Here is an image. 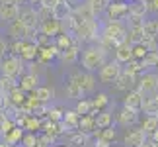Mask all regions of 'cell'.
<instances>
[{
    "mask_svg": "<svg viewBox=\"0 0 158 147\" xmlns=\"http://www.w3.org/2000/svg\"><path fill=\"white\" fill-rule=\"evenodd\" d=\"M100 65H102V49L96 47V45H88L82 51V67L92 73V71L98 69Z\"/></svg>",
    "mask_w": 158,
    "mask_h": 147,
    "instance_id": "6da1fadb",
    "label": "cell"
},
{
    "mask_svg": "<svg viewBox=\"0 0 158 147\" xmlns=\"http://www.w3.org/2000/svg\"><path fill=\"white\" fill-rule=\"evenodd\" d=\"M121 75V71H119V61H115V63H106L104 67L100 69V81L104 82V84H111L117 81V77Z\"/></svg>",
    "mask_w": 158,
    "mask_h": 147,
    "instance_id": "7a4b0ae2",
    "label": "cell"
},
{
    "mask_svg": "<svg viewBox=\"0 0 158 147\" xmlns=\"http://www.w3.org/2000/svg\"><path fill=\"white\" fill-rule=\"evenodd\" d=\"M106 38L109 39V41H113V43H121L125 38H127V32L123 29V26L121 24H117V22H113V24H109L107 26V29H106Z\"/></svg>",
    "mask_w": 158,
    "mask_h": 147,
    "instance_id": "3957f363",
    "label": "cell"
},
{
    "mask_svg": "<svg viewBox=\"0 0 158 147\" xmlns=\"http://www.w3.org/2000/svg\"><path fill=\"white\" fill-rule=\"evenodd\" d=\"M20 69H22V67H20V61L14 59V57H6V59L0 61V71H2V75L8 77V78L14 77Z\"/></svg>",
    "mask_w": 158,
    "mask_h": 147,
    "instance_id": "277c9868",
    "label": "cell"
},
{
    "mask_svg": "<svg viewBox=\"0 0 158 147\" xmlns=\"http://www.w3.org/2000/svg\"><path fill=\"white\" fill-rule=\"evenodd\" d=\"M18 14H20V10L16 8L14 2H4L0 6V20H4V22H12Z\"/></svg>",
    "mask_w": 158,
    "mask_h": 147,
    "instance_id": "5b68a950",
    "label": "cell"
},
{
    "mask_svg": "<svg viewBox=\"0 0 158 147\" xmlns=\"http://www.w3.org/2000/svg\"><path fill=\"white\" fill-rule=\"evenodd\" d=\"M8 32L12 38H23V35L27 33V26L23 24L20 18H14V20L10 22V28H8Z\"/></svg>",
    "mask_w": 158,
    "mask_h": 147,
    "instance_id": "8992f818",
    "label": "cell"
},
{
    "mask_svg": "<svg viewBox=\"0 0 158 147\" xmlns=\"http://www.w3.org/2000/svg\"><path fill=\"white\" fill-rule=\"evenodd\" d=\"M115 55H117V61H119V63H129V61L135 57V53H133V47H131L129 43H119Z\"/></svg>",
    "mask_w": 158,
    "mask_h": 147,
    "instance_id": "52a82bcc",
    "label": "cell"
},
{
    "mask_svg": "<svg viewBox=\"0 0 158 147\" xmlns=\"http://www.w3.org/2000/svg\"><path fill=\"white\" fill-rule=\"evenodd\" d=\"M141 87H143L144 92H152V90H156L158 88V75L156 73H147V75H143Z\"/></svg>",
    "mask_w": 158,
    "mask_h": 147,
    "instance_id": "ba28073f",
    "label": "cell"
},
{
    "mask_svg": "<svg viewBox=\"0 0 158 147\" xmlns=\"http://www.w3.org/2000/svg\"><path fill=\"white\" fill-rule=\"evenodd\" d=\"M127 39L131 43H141V41H144V26H141V24L131 26L129 32H127Z\"/></svg>",
    "mask_w": 158,
    "mask_h": 147,
    "instance_id": "9c48e42d",
    "label": "cell"
},
{
    "mask_svg": "<svg viewBox=\"0 0 158 147\" xmlns=\"http://www.w3.org/2000/svg\"><path fill=\"white\" fill-rule=\"evenodd\" d=\"M125 143L129 145V147H143V145H144V131H143V130L131 131L129 136H127Z\"/></svg>",
    "mask_w": 158,
    "mask_h": 147,
    "instance_id": "30bf717a",
    "label": "cell"
},
{
    "mask_svg": "<svg viewBox=\"0 0 158 147\" xmlns=\"http://www.w3.org/2000/svg\"><path fill=\"white\" fill-rule=\"evenodd\" d=\"M127 12H129V6H127L125 2H115L109 6V16L113 18V20H119L121 16H125Z\"/></svg>",
    "mask_w": 158,
    "mask_h": 147,
    "instance_id": "8fae6325",
    "label": "cell"
},
{
    "mask_svg": "<svg viewBox=\"0 0 158 147\" xmlns=\"http://www.w3.org/2000/svg\"><path fill=\"white\" fill-rule=\"evenodd\" d=\"M18 18H20V20L29 28V26H33V24H35V20H37V14H35V10H31V8H22L20 14H18Z\"/></svg>",
    "mask_w": 158,
    "mask_h": 147,
    "instance_id": "7c38bea8",
    "label": "cell"
},
{
    "mask_svg": "<svg viewBox=\"0 0 158 147\" xmlns=\"http://www.w3.org/2000/svg\"><path fill=\"white\" fill-rule=\"evenodd\" d=\"M135 120H137V112H135V108H131V106H127L123 112H121V116H119L121 126H129V124H133Z\"/></svg>",
    "mask_w": 158,
    "mask_h": 147,
    "instance_id": "4fadbf2b",
    "label": "cell"
},
{
    "mask_svg": "<svg viewBox=\"0 0 158 147\" xmlns=\"http://www.w3.org/2000/svg\"><path fill=\"white\" fill-rule=\"evenodd\" d=\"M59 28H60V24H59V18H49V20H45L43 22V32L45 35H55V33H59Z\"/></svg>",
    "mask_w": 158,
    "mask_h": 147,
    "instance_id": "5bb4252c",
    "label": "cell"
},
{
    "mask_svg": "<svg viewBox=\"0 0 158 147\" xmlns=\"http://www.w3.org/2000/svg\"><path fill=\"white\" fill-rule=\"evenodd\" d=\"M125 106H131V108H141L143 106V96L139 94V92H129L125 98Z\"/></svg>",
    "mask_w": 158,
    "mask_h": 147,
    "instance_id": "9a60e30c",
    "label": "cell"
},
{
    "mask_svg": "<svg viewBox=\"0 0 158 147\" xmlns=\"http://www.w3.org/2000/svg\"><path fill=\"white\" fill-rule=\"evenodd\" d=\"M143 108H144V112H148V114H156L158 112V98L156 96L143 98Z\"/></svg>",
    "mask_w": 158,
    "mask_h": 147,
    "instance_id": "2e32d148",
    "label": "cell"
},
{
    "mask_svg": "<svg viewBox=\"0 0 158 147\" xmlns=\"http://www.w3.org/2000/svg\"><path fill=\"white\" fill-rule=\"evenodd\" d=\"M156 130H158V116L152 114V116H148V118L143 122V131L144 133H147V131H152L154 133Z\"/></svg>",
    "mask_w": 158,
    "mask_h": 147,
    "instance_id": "e0dca14e",
    "label": "cell"
},
{
    "mask_svg": "<svg viewBox=\"0 0 158 147\" xmlns=\"http://www.w3.org/2000/svg\"><path fill=\"white\" fill-rule=\"evenodd\" d=\"M115 82H117L119 88H131V87H133V75L127 71V73H123V75H119Z\"/></svg>",
    "mask_w": 158,
    "mask_h": 147,
    "instance_id": "ac0fdd59",
    "label": "cell"
},
{
    "mask_svg": "<svg viewBox=\"0 0 158 147\" xmlns=\"http://www.w3.org/2000/svg\"><path fill=\"white\" fill-rule=\"evenodd\" d=\"M35 96H37L39 102H49L53 98V90L47 87H39V88H35Z\"/></svg>",
    "mask_w": 158,
    "mask_h": 147,
    "instance_id": "d6986e66",
    "label": "cell"
},
{
    "mask_svg": "<svg viewBox=\"0 0 158 147\" xmlns=\"http://www.w3.org/2000/svg\"><path fill=\"white\" fill-rule=\"evenodd\" d=\"M144 35H147V39H152L158 35V22L156 20H150L144 24Z\"/></svg>",
    "mask_w": 158,
    "mask_h": 147,
    "instance_id": "ffe728a7",
    "label": "cell"
},
{
    "mask_svg": "<svg viewBox=\"0 0 158 147\" xmlns=\"http://www.w3.org/2000/svg\"><path fill=\"white\" fill-rule=\"evenodd\" d=\"M109 124H111V114H107V112L98 114V118H96V126L102 127V130H106V127H109Z\"/></svg>",
    "mask_w": 158,
    "mask_h": 147,
    "instance_id": "44dd1931",
    "label": "cell"
},
{
    "mask_svg": "<svg viewBox=\"0 0 158 147\" xmlns=\"http://www.w3.org/2000/svg\"><path fill=\"white\" fill-rule=\"evenodd\" d=\"M133 53H135L137 59H144V57H147V53H148V45L144 43V41L135 43V45H133Z\"/></svg>",
    "mask_w": 158,
    "mask_h": 147,
    "instance_id": "7402d4cb",
    "label": "cell"
},
{
    "mask_svg": "<svg viewBox=\"0 0 158 147\" xmlns=\"http://www.w3.org/2000/svg\"><path fill=\"white\" fill-rule=\"evenodd\" d=\"M35 84H37V78H35L33 75H27L22 78V90H35Z\"/></svg>",
    "mask_w": 158,
    "mask_h": 147,
    "instance_id": "603a6c76",
    "label": "cell"
},
{
    "mask_svg": "<svg viewBox=\"0 0 158 147\" xmlns=\"http://www.w3.org/2000/svg\"><path fill=\"white\" fill-rule=\"evenodd\" d=\"M92 108H94V106H92V102H90V100H80V102L76 104V112L80 114V116H82V114H84V116L90 114V112H92Z\"/></svg>",
    "mask_w": 158,
    "mask_h": 147,
    "instance_id": "cb8c5ba5",
    "label": "cell"
},
{
    "mask_svg": "<svg viewBox=\"0 0 158 147\" xmlns=\"http://www.w3.org/2000/svg\"><path fill=\"white\" fill-rule=\"evenodd\" d=\"M143 65H144V67L158 65V53H156V51H148V53H147V57L143 59Z\"/></svg>",
    "mask_w": 158,
    "mask_h": 147,
    "instance_id": "d4e9b609",
    "label": "cell"
},
{
    "mask_svg": "<svg viewBox=\"0 0 158 147\" xmlns=\"http://www.w3.org/2000/svg\"><path fill=\"white\" fill-rule=\"evenodd\" d=\"M94 126H96V120H92V116H88V114L80 120V127H82V131H90Z\"/></svg>",
    "mask_w": 158,
    "mask_h": 147,
    "instance_id": "484cf974",
    "label": "cell"
},
{
    "mask_svg": "<svg viewBox=\"0 0 158 147\" xmlns=\"http://www.w3.org/2000/svg\"><path fill=\"white\" fill-rule=\"evenodd\" d=\"M22 55H23L26 59H35L37 49H35V45H22Z\"/></svg>",
    "mask_w": 158,
    "mask_h": 147,
    "instance_id": "4316f807",
    "label": "cell"
},
{
    "mask_svg": "<svg viewBox=\"0 0 158 147\" xmlns=\"http://www.w3.org/2000/svg\"><path fill=\"white\" fill-rule=\"evenodd\" d=\"M70 45H72V41H70L69 35H57V47L59 49H63V51H64V49H69Z\"/></svg>",
    "mask_w": 158,
    "mask_h": 147,
    "instance_id": "83f0119b",
    "label": "cell"
},
{
    "mask_svg": "<svg viewBox=\"0 0 158 147\" xmlns=\"http://www.w3.org/2000/svg\"><path fill=\"white\" fill-rule=\"evenodd\" d=\"M129 12H131L135 18H141V16H144V4H139V2L131 4V6H129Z\"/></svg>",
    "mask_w": 158,
    "mask_h": 147,
    "instance_id": "f1b7e54d",
    "label": "cell"
},
{
    "mask_svg": "<svg viewBox=\"0 0 158 147\" xmlns=\"http://www.w3.org/2000/svg\"><path fill=\"white\" fill-rule=\"evenodd\" d=\"M76 55H78V49L70 45L69 49H64V51H63V59H64V61H74Z\"/></svg>",
    "mask_w": 158,
    "mask_h": 147,
    "instance_id": "f546056e",
    "label": "cell"
},
{
    "mask_svg": "<svg viewBox=\"0 0 158 147\" xmlns=\"http://www.w3.org/2000/svg\"><path fill=\"white\" fill-rule=\"evenodd\" d=\"M23 100H26V96H23V92L20 88L12 90V102H14V104H23Z\"/></svg>",
    "mask_w": 158,
    "mask_h": 147,
    "instance_id": "4dcf8cb0",
    "label": "cell"
},
{
    "mask_svg": "<svg viewBox=\"0 0 158 147\" xmlns=\"http://www.w3.org/2000/svg\"><path fill=\"white\" fill-rule=\"evenodd\" d=\"M106 104H107V96H104V94L92 100V106H94V108H104Z\"/></svg>",
    "mask_w": 158,
    "mask_h": 147,
    "instance_id": "1f68e13d",
    "label": "cell"
},
{
    "mask_svg": "<svg viewBox=\"0 0 158 147\" xmlns=\"http://www.w3.org/2000/svg\"><path fill=\"white\" fill-rule=\"evenodd\" d=\"M64 122H66L69 126H74L76 122H78V112H69V114L64 116Z\"/></svg>",
    "mask_w": 158,
    "mask_h": 147,
    "instance_id": "d6a6232c",
    "label": "cell"
},
{
    "mask_svg": "<svg viewBox=\"0 0 158 147\" xmlns=\"http://www.w3.org/2000/svg\"><path fill=\"white\" fill-rule=\"evenodd\" d=\"M70 143L74 145V147H80V145H84V137L82 136H72L70 137Z\"/></svg>",
    "mask_w": 158,
    "mask_h": 147,
    "instance_id": "836d02e7",
    "label": "cell"
},
{
    "mask_svg": "<svg viewBox=\"0 0 158 147\" xmlns=\"http://www.w3.org/2000/svg\"><path fill=\"white\" fill-rule=\"evenodd\" d=\"M23 145H26V147H33V145H35V137H33V136L23 137Z\"/></svg>",
    "mask_w": 158,
    "mask_h": 147,
    "instance_id": "e575fe53",
    "label": "cell"
},
{
    "mask_svg": "<svg viewBox=\"0 0 158 147\" xmlns=\"http://www.w3.org/2000/svg\"><path fill=\"white\" fill-rule=\"evenodd\" d=\"M102 137H104V139H113V137H115V131H113V130H107V127H106V131L102 133Z\"/></svg>",
    "mask_w": 158,
    "mask_h": 147,
    "instance_id": "d590c367",
    "label": "cell"
},
{
    "mask_svg": "<svg viewBox=\"0 0 158 147\" xmlns=\"http://www.w3.org/2000/svg\"><path fill=\"white\" fill-rule=\"evenodd\" d=\"M20 137H22V131L20 130H14V131L10 133V141H16V139H20Z\"/></svg>",
    "mask_w": 158,
    "mask_h": 147,
    "instance_id": "8d00e7d4",
    "label": "cell"
},
{
    "mask_svg": "<svg viewBox=\"0 0 158 147\" xmlns=\"http://www.w3.org/2000/svg\"><path fill=\"white\" fill-rule=\"evenodd\" d=\"M39 126V122L37 120H33V118H29L27 120V130H33V127H37Z\"/></svg>",
    "mask_w": 158,
    "mask_h": 147,
    "instance_id": "74e56055",
    "label": "cell"
},
{
    "mask_svg": "<svg viewBox=\"0 0 158 147\" xmlns=\"http://www.w3.org/2000/svg\"><path fill=\"white\" fill-rule=\"evenodd\" d=\"M41 51H43V53H41V55H43V59L53 57V51H51V49H41Z\"/></svg>",
    "mask_w": 158,
    "mask_h": 147,
    "instance_id": "f35d334b",
    "label": "cell"
},
{
    "mask_svg": "<svg viewBox=\"0 0 158 147\" xmlns=\"http://www.w3.org/2000/svg\"><path fill=\"white\" fill-rule=\"evenodd\" d=\"M47 2H49V4H47V6H53V8H55V6H57V4L60 2V0H47Z\"/></svg>",
    "mask_w": 158,
    "mask_h": 147,
    "instance_id": "ab89813d",
    "label": "cell"
},
{
    "mask_svg": "<svg viewBox=\"0 0 158 147\" xmlns=\"http://www.w3.org/2000/svg\"><path fill=\"white\" fill-rule=\"evenodd\" d=\"M51 118L53 120H60V114L59 112H51Z\"/></svg>",
    "mask_w": 158,
    "mask_h": 147,
    "instance_id": "60d3db41",
    "label": "cell"
},
{
    "mask_svg": "<svg viewBox=\"0 0 158 147\" xmlns=\"http://www.w3.org/2000/svg\"><path fill=\"white\" fill-rule=\"evenodd\" d=\"M154 141H158V130L154 131Z\"/></svg>",
    "mask_w": 158,
    "mask_h": 147,
    "instance_id": "b9f144b4",
    "label": "cell"
},
{
    "mask_svg": "<svg viewBox=\"0 0 158 147\" xmlns=\"http://www.w3.org/2000/svg\"><path fill=\"white\" fill-rule=\"evenodd\" d=\"M154 8H156V10H158V0H154Z\"/></svg>",
    "mask_w": 158,
    "mask_h": 147,
    "instance_id": "7bdbcfd3",
    "label": "cell"
},
{
    "mask_svg": "<svg viewBox=\"0 0 158 147\" xmlns=\"http://www.w3.org/2000/svg\"><path fill=\"white\" fill-rule=\"evenodd\" d=\"M2 104H4V100H2V96H0V108H2Z\"/></svg>",
    "mask_w": 158,
    "mask_h": 147,
    "instance_id": "ee69618b",
    "label": "cell"
},
{
    "mask_svg": "<svg viewBox=\"0 0 158 147\" xmlns=\"http://www.w3.org/2000/svg\"><path fill=\"white\" fill-rule=\"evenodd\" d=\"M156 116H158V112H156Z\"/></svg>",
    "mask_w": 158,
    "mask_h": 147,
    "instance_id": "f6af8a7d",
    "label": "cell"
},
{
    "mask_svg": "<svg viewBox=\"0 0 158 147\" xmlns=\"http://www.w3.org/2000/svg\"><path fill=\"white\" fill-rule=\"evenodd\" d=\"M156 98H158V94H156Z\"/></svg>",
    "mask_w": 158,
    "mask_h": 147,
    "instance_id": "bcb514c9",
    "label": "cell"
}]
</instances>
